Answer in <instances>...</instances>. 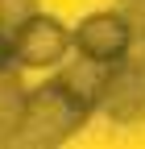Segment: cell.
<instances>
[{
  "label": "cell",
  "instance_id": "cell-1",
  "mask_svg": "<svg viewBox=\"0 0 145 149\" xmlns=\"http://www.w3.org/2000/svg\"><path fill=\"white\" fill-rule=\"evenodd\" d=\"M100 83H104V62H91V58H87L83 66L62 70L58 79H50L42 91L25 95V112H21V124H17L13 141H21V145H54V141H66L87 120V112L96 108Z\"/></svg>",
  "mask_w": 145,
  "mask_h": 149
},
{
  "label": "cell",
  "instance_id": "cell-2",
  "mask_svg": "<svg viewBox=\"0 0 145 149\" xmlns=\"http://www.w3.org/2000/svg\"><path fill=\"white\" fill-rule=\"evenodd\" d=\"M70 46L66 29L54 17H29L8 33V62L17 66H58Z\"/></svg>",
  "mask_w": 145,
  "mask_h": 149
},
{
  "label": "cell",
  "instance_id": "cell-3",
  "mask_svg": "<svg viewBox=\"0 0 145 149\" xmlns=\"http://www.w3.org/2000/svg\"><path fill=\"white\" fill-rule=\"evenodd\" d=\"M75 46L83 58L91 62H120L133 46V29L124 21V13H91L87 21L75 29Z\"/></svg>",
  "mask_w": 145,
  "mask_h": 149
},
{
  "label": "cell",
  "instance_id": "cell-4",
  "mask_svg": "<svg viewBox=\"0 0 145 149\" xmlns=\"http://www.w3.org/2000/svg\"><path fill=\"white\" fill-rule=\"evenodd\" d=\"M100 100H104V112L120 124L145 120V58L112 66L100 83Z\"/></svg>",
  "mask_w": 145,
  "mask_h": 149
},
{
  "label": "cell",
  "instance_id": "cell-5",
  "mask_svg": "<svg viewBox=\"0 0 145 149\" xmlns=\"http://www.w3.org/2000/svg\"><path fill=\"white\" fill-rule=\"evenodd\" d=\"M33 13V0H0V33H13Z\"/></svg>",
  "mask_w": 145,
  "mask_h": 149
},
{
  "label": "cell",
  "instance_id": "cell-6",
  "mask_svg": "<svg viewBox=\"0 0 145 149\" xmlns=\"http://www.w3.org/2000/svg\"><path fill=\"white\" fill-rule=\"evenodd\" d=\"M4 66H13V62H8V33H0V70Z\"/></svg>",
  "mask_w": 145,
  "mask_h": 149
}]
</instances>
